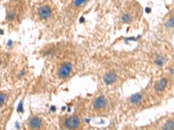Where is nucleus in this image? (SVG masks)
I'll return each instance as SVG.
<instances>
[{
  "instance_id": "obj_1",
  "label": "nucleus",
  "mask_w": 174,
  "mask_h": 130,
  "mask_svg": "<svg viewBox=\"0 0 174 130\" xmlns=\"http://www.w3.org/2000/svg\"><path fill=\"white\" fill-rule=\"evenodd\" d=\"M79 124H80L79 118L75 116L69 117L66 120L65 123V126L69 129L77 128L79 125Z\"/></svg>"
},
{
  "instance_id": "obj_2",
  "label": "nucleus",
  "mask_w": 174,
  "mask_h": 130,
  "mask_svg": "<svg viewBox=\"0 0 174 130\" xmlns=\"http://www.w3.org/2000/svg\"><path fill=\"white\" fill-rule=\"evenodd\" d=\"M72 68V64L70 63H66L61 68L59 75L61 78H66L71 72Z\"/></svg>"
},
{
  "instance_id": "obj_3",
  "label": "nucleus",
  "mask_w": 174,
  "mask_h": 130,
  "mask_svg": "<svg viewBox=\"0 0 174 130\" xmlns=\"http://www.w3.org/2000/svg\"><path fill=\"white\" fill-rule=\"evenodd\" d=\"M51 10L48 6H44L40 8L39 15L42 19H48L51 15Z\"/></svg>"
},
{
  "instance_id": "obj_4",
  "label": "nucleus",
  "mask_w": 174,
  "mask_h": 130,
  "mask_svg": "<svg viewBox=\"0 0 174 130\" xmlns=\"http://www.w3.org/2000/svg\"><path fill=\"white\" fill-rule=\"evenodd\" d=\"M106 99L103 97H100L96 100L94 103V106L96 109H101L106 106Z\"/></svg>"
},
{
  "instance_id": "obj_5",
  "label": "nucleus",
  "mask_w": 174,
  "mask_h": 130,
  "mask_svg": "<svg viewBox=\"0 0 174 130\" xmlns=\"http://www.w3.org/2000/svg\"><path fill=\"white\" fill-rule=\"evenodd\" d=\"M104 80L106 84L107 85L112 84L116 80V75L113 72H109L105 75Z\"/></svg>"
},
{
  "instance_id": "obj_6",
  "label": "nucleus",
  "mask_w": 174,
  "mask_h": 130,
  "mask_svg": "<svg viewBox=\"0 0 174 130\" xmlns=\"http://www.w3.org/2000/svg\"><path fill=\"white\" fill-rule=\"evenodd\" d=\"M166 85H167L166 80L165 79L163 78L156 83L155 88L157 90L161 91V90H163L165 88Z\"/></svg>"
},
{
  "instance_id": "obj_7",
  "label": "nucleus",
  "mask_w": 174,
  "mask_h": 130,
  "mask_svg": "<svg viewBox=\"0 0 174 130\" xmlns=\"http://www.w3.org/2000/svg\"><path fill=\"white\" fill-rule=\"evenodd\" d=\"M41 124V120L38 117L33 118L30 121V126L32 128H37Z\"/></svg>"
},
{
  "instance_id": "obj_8",
  "label": "nucleus",
  "mask_w": 174,
  "mask_h": 130,
  "mask_svg": "<svg viewBox=\"0 0 174 130\" xmlns=\"http://www.w3.org/2000/svg\"><path fill=\"white\" fill-rule=\"evenodd\" d=\"M141 100H142V96L139 94H136L132 95L130 98L131 102H132L133 104H138L141 101Z\"/></svg>"
},
{
  "instance_id": "obj_9",
  "label": "nucleus",
  "mask_w": 174,
  "mask_h": 130,
  "mask_svg": "<svg viewBox=\"0 0 174 130\" xmlns=\"http://www.w3.org/2000/svg\"><path fill=\"white\" fill-rule=\"evenodd\" d=\"M162 128L164 129H174V121H168L165 124Z\"/></svg>"
},
{
  "instance_id": "obj_10",
  "label": "nucleus",
  "mask_w": 174,
  "mask_h": 130,
  "mask_svg": "<svg viewBox=\"0 0 174 130\" xmlns=\"http://www.w3.org/2000/svg\"><path fill=\"white\" fill-rule=\"evenodd\" d=\"M165 59L164 57H163V56H158L156 59L155 62L156 63L157 65H158V66H162V65L164 64V63L165 62Z\"/></svg>"
},
{
  "instance_id": "obj_11",
  "label": "nucleus",
  "mask_w": 174,
  "mask_h": 130,
  "mask_svg": "<svg viewBox=\"0 0 174 130\" xmlns=\"http://www.w3.org/2000/svg\"><path fill=\"white\" fill-rule=\"evenodd\" d=\"M123 21L126 23H130L132 20V16L129 14H125L122 17Z\"/></svg>"
},
{
  "instance_id": "obj_12",
  "label": "nucleus",
  "mask_w": 174,
  "mask_h": 130,
  "mask_svg": "<svg viewBox=\"0 0 174 130\" xmlns=\"http://www.w3.org/2000/svg\"><path fill=\"white\" fill-rule=\"evenodd\" d=\"M166 26L168 28H172L174 27V17L171 18L166 23Z\"/></svg>"
},
{
  "instance_id": "obj_13",
  "label": "nucleus",
  "mask_w": 174,
  "mask_h": 130,
  "mask_svg": "<svg viewBox=\"0 0 174 130\" xmlns=\"http://www.w3.org/2000/svg\"><path fill=\"white\" fill-rule=\"evenodd\" d=\"M87 0H74V6L78 7H80L81 5H83L84 3H85Z\"/></svg>"
},
{
  "instance_id": "obj_14",
  "label": "nucleus",
  "mask_w": 174,
  "mask_h": 130,
  "mask_svg": "<svg viewBox=\"0 0 174 130\" xmlns=\"http://www.w3.org/2000/svg\"><path fill=\"white\" fill-rule=\"evenodd\" d=\"M6 98V96L4 94H1V106H2V104L4 102Z\"/></svg>"
}]
</instances>
